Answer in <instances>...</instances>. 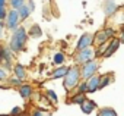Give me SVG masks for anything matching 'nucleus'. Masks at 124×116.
Masks as SVG:
<instances>
[{
    "label": "nucleus",
    "instance_id": "f03ea898",
    "mask_svg": "<svg viewBox=\"0 0 124 116\" xmlns=\"http://www.w3.org/2000/svg\"><path fill=\"white\" fill-rule=\"evenodd\" d=\"M80 68L79 66H72L67 72V75L64 77V81H63V85L66 88V91H72L73 88H76L79 84H80Z\"/></svg>",
    "mask_w": 124,
    "mask_h": 116
},
{
    "label": "nucleus",
    "instance_id": "f8f14e48",
    "mask_svg": "<svg viewBox=\"0 0 124 116\" xmlns=\"http://www.w3.org/2000/svg\"><path fill=\"white\" fill-rule=\"evenodd\" d=\"M95 107H96V103L92 101V100H86L83 104H80V109H82V112H83L85 115H91V113L95 110Z\"/></svg>",
    "mask_w": 124,
    "mask_h": 116
},
{
    "label": "nucleus",
    "instance_id": "423d86ee",
    "mask_svg": "<svg viewBox=\"0 0 124 116\" xmlns=\"http://www.w3.org/2000/svg\"><path fill=\"white\" fill-rule=\"evenodd\" d=\"M95 57V51L92 48H86V50H82V51H78L76 57H75V60L79 63V65H85L91 60H95L93 59Z\"/></svg>",
    "mask_w": 124,
    "mask_h": 116
},
{
    "label": "nucleus",
    "instance_id": "9b49d317",
    "mask_svg": "<svg viewBox=\"0 0 124 116\" xmlns=\"http://www.w3.org/2000/svg\"><path fill=\"white\" fill-rule=\"evenodd\" d=\"M104 10H105V15L107 16H112L118 10L117 3L114 2V0H105V2H104Z\"/></svg>",
    "mask_w": 124,
    "mask_h": 116
},
{
    "label": "nucleus",
    "instance_id": "4468645a",
    "mask_svg": "<svg viewBox=\"0 0 124 116\" xmlns=\"http://www.w3.org/2000/svg\"><path fill=\"white\" fill-rule=\"evenodd\" d=\"M19 94H21L22 98H29V97L32 96V87H31V85H21Z\"/></svg>",
    "mask_w": 124,
    "mask_h": 116
},
{
    "label": "nucleus",
    "instance_id": "72a5a7b5",
    "mask_svg": "<svg viewBox=\"0 0 124 116\" xmlns=\"http://www.w3.org/2000/svg\"><path fill=\"white\" fill-rule=\"evenodd\" d=\"M0 116H8V115H0ZM9 116H10V115H9Z\"/></svg>",
    "mask_w": 124,
    "mask_h": 116
},
{
    "label": "nucleus",
    "instance_id": "39448f33",
    "mask_svg": "<svg viewBox=\"0 0 124 116\" xmlns=\"http://www.w3.org/2000/svg\"><path fill=\"white\" fill-rule=\"evenodd\" d=\"M112 38H114V29L112 28H105V29H101L95 34V43L98 46L104 44V43H108Z\"/></svg>",
    "mask_w": 124,
    "mask_h": 116
},
{
    "label": "nucleus",
    "instance_id": "0eeeda50",
    "mask_svg": "<svg viewBox=\"0 0 124 116\" xmlns=\"http://www.w3.org/2000/svg\"><path fill=\"white\" fill-rule=\"evenodd\" d=\"M93 43H95V35H92V34H83L79 38V41L76 44V48H78V51H82V50L91 48V46H93Z\"/></svg>",
    "mask_w": 124,
    "mask_h": 116
},
{
    "label": "nucleus",
    "instance_id": "dca6fc26",
    "mask_svg": "<svg viewBox=\"0 0 124 116\" xmlns=\"http://www.w3.org/2000/svg\"><path fill=\"white\" fill-rule=\"evenodd\" d=\"M98 116H118V115H117V112H115L114 109H111V107H102V109H99Z\"/></svg>",
    "mask_w": 124,
    "mask_h": 116
},
{
    "label": "nucleus",
    "instance_id": "f257e3e1",
    "mask_svg": "<svg viewBox=\"0 0 124 116\" xmlns=\"http://www.w3.org/2000/svg\"><path fill=\"white\" fill-rule=\"evenodd\" d=\"M26 38H28V34L25 31L23 27H19L18 29L13 31L12 34V38H10V43H9V48L12 51H19L23 48L25 43H26Z\"/></svg>",
    "mask_w": 124,
    "mask_h": 116
},
{
    "label": "nucleus",
    "instance_id": "bb28decb",
    "mask_svg": "<svg viewBox=\"0 0 124 116\" xmlns=\"http://www.w3.org/2000/svg\"><path fill=\"white\" fill-rule=\"evenodd\" d=\"M8 78V74H6V71L3 69V68H0V81L2 79H6Z\"/></svg>",
    "mask_w": 124,
    "mask_h": 116
},
{
    "label": "nucleus",
    "instance_id": "473e14b6",
    "mask_svg": "<svg viewBox=\"0 0 124 116\" xmlns=\"http://www.w3.org/2000/svg\"><path fill=\"white\" fill-rule=\"evenodd\" d=\"M29 8H31V10H34V3H32V0H29Z\"/></svg>",
    "mask_w": 124,
    "mask_h": 116
},
{
    "label": "nucleus",
    "instance_id": "a211bd4d",
    "mask_svg": "<svg viewBox=\"0 0 124 116\" xmlns=\"http://www.w3.org/2000/svg\"><path fill=\"white\" fill-rule=\"evenodd\" d=\"M18 12H19V16H21V19L23 21V19H26V18L31 15V12H32V10H31V8H29V6L23 5V6H22V8H21Z\"/></svg>",
    "mask_w": 124,
    "mask_h": 116
},
{
    "label": "nucleus",
    "instance_id": "cd10ccee",
    "mask_svg": "<svg viewBox=\"0 0 124 116\" xmlns=\"http://www.w3.org/2000/svg\"><path fill=\"white\" fill-rule=\"evenodd\" d=\"M18 113H21V107H13V110H12L10 116H15V115H18Z\"/></svg>",
    "mask_w": 124,
    "mask_h": 116
},
{
    "label": "nucleus",
    "instance_id": "393cba45",
    "mask_svg": "<svg viewBox=\"0 0 124 116\" xmlns=\"http://www.w3.org/2000/svg\"><path fill=\"white\" fill-rule=\"evenodd\" d=\"M8 10H6V8H0V21H3V19H6L8 18Z\"/></svg>",
    "mask_w": 124,
    "mask_h": 116
},
{
    "label": "nucleus",
    "instance_id": "c85d7f7f",
    "mask_svg": "<svg viewBox=\"0 0 124 116\" xmlns=\"http://www.w3.org/2000/svg\"><path fill=\"white\" fill-rule=\"evenodd\" d=\"M6 24H3V21H0V38L3 37V28H5Z\"/></svg>",
    "mask_w": 124,
    "mask_h": 116
},
{
    "label": "nucleus",
    "instance_id": "20e7f679",
    "mask_svg": "<svg viewBox=\"0 0 124 116\" xmlns=\"http://www.w3.org/2000/svg\"><path fill=\"white\" fill-rule=\"evenodd\" d=\"M19 21H21V16H19V12L16 9H12L9 10L8 13V18H6V27L8 29H18L19 28Z\"/></svg>",
    "mask_w": 124,
    "mask_h": 116
},
{
    "label": "nucleus",
    "instance_id": "5701e85b",
    "mask_svg": "<svg viewBox=\"0 0 124 116\" xmlns=\"http://www.w3.org/2000/svg\"><path fill=\"white\" fill-rule=\"evenodd\" d=\"M78 93H82V94L88 93V81H80V84L78 85Z\"/></svg>",
    "mask_w": 124,
    "mask_h": 116
},
{
    "label": "nucleus",
    "instance_id": "1a4fd4ad",
    "mask_svg": "<svg viewBox=\"0 0 124 116\" xmlns=\"http://www.w3.org/2000/svg\"><path fill=\"white\" fill-rule=\"evenodd\" d=\"M101 88V77L93 75L92 78L88 79V93H95Z\"/></svg>",
    "mask_w": 124,
    "mask_h": 116
},
{
    "label": "nucleus",
    "instance_id": "4be33fe9",
    "mask_svg": "<svg viewBox=\"0 0 124 116\" xmlns=\"http://www.w3.org/2000/svg\"><path fill=\"white\" fill-rule=\"evenodd\" d=\"M111 81H112V77H111V75H102V77H101V88L107 87ZM101 88H99V90H101Z\"/></svg>",
    "mask_w": 124,
    "mask_h": 116
},
{
    "label": "nucleus",
    "instance_id": "a878e982",
    "mask_svg": "<svg viewBox=\"0 0 124 116\" xmlns=\"http://www.w3.org/2000/svg\"><path fill=\"white\" fill-rule=\"evenodd\" d=\"M9 82H10L12 85H21V84H22V79H19V78H16V77H15V78H12Z\"/></svg>",
    "mask_w": 124,
    "mask_h": 116
},
{
    "label": "nucleus",
    "instance_id": "9d476101",
    "mask_svg": "<svg viewBox=\"0 0 124 116\" xmlns=\"http://www.w3.org/2000/svg\"><path fill=\"white\" fill-rule=\"evenodd\" d=\"M120 44H121V41H120V38H112L111 41H109V44H108V48H107V53L104 54V57L107 59V57H111L117 50H118V47H120Z\"/></svg>",
    "mask_w": 124,
    "mask_h": 116
},
{
    "label": "nucleus",
    "instance_id": "f3484780",
    "mask_svg": "<svg viewBox=\"0 0 124 116\" xmlns=\"http://www.w3.org/2000/svg\"><path fill=\"white\" fill-rule=\"evenodd\" d=\"M13 72H15L16 78H19V79H25V77H26V74H25V69H23V66H22V65H15V68H13Z\"/></svg>",
    "mask_w": 124,
    "mask_h": 116
},
{
    "label": "nucleus",
    "instance_id": "c756f323",
    "mask_svg": "<svg viewBox=\"0 0 124 116\" xmlns=\"http://www.w3.org/2000/svg\"><path fill=\"white\" fill-rule=\"evenodd\" d=\"M120 41L124 43V27H123V29H121V32H120Z\"/></svg>",
    "mask_w": 124,
    "mask_h": 116
},
{
    "label": "nucleus",
    "instance_id": "aec40b11",
    "mask_svg": "<svg viewBox=\"0 0 124 116\" xmlns=\"http://www.w3.org/2000/svg\"><path fill=\"white\" fill-rule=\"evenodd\" d=\"M42 34V31H41V28L38 27V25H32L31 27V29H29V32H28V35H31V37H39Z\"/></svg>",
    "mask_w": 124,
    "mask_h": 116
},
{
    "label": "nucleus",
    "instance_id": "2eb2a0df",
    "mask_svg": "<svg viewBox=\"0 0 124 116\" xmlns=\"http://www.w3.org/2000/svg\"><path fill=\"white\" fill-rule=\"evenodd\" d=\"M86 100H88V98H86V96H85V94H82V93H76V94L72 97L70 103H73V104H83Z\"/></svg>",
    "mask_w": 124,
    "mask_h": 116
},
{
    "label": "nucleus",
    "instance_id": "ddd939ff",
    "mask_svg": "<svg viewBox=\"0 0 124 116\" xmlns=\"http://www.w3.org/2000/svg\"><path fill=\"white\" fill-rule=\"evenodd\" d=\"M69 69H70V68H66V66H58V68H57V69H54V72L51 74V78H54V79H57V78H64V77L67 75Z\"/></svg>",
    "mask_w": 124,
    "mask_h": 116
},
{
    "label": "nucleus",
    "instance_id": "412c9836",
    "mask_svg": "<svg viewBox=\"0 0 124 116\" xmlns=\"http://www.w3.org/2000/svg\"><path fill=\"white\" fill-rule=\"evenodd\" d=\"M9 2H10V6L13 9H16V10H19L25 5V0H9Z\"/></svg>",
    "mask_w": 124,
    "mask_h": 116
},
{
    "label": "nucleus",
    "instance_id": "b1692460",
    "mask_svg": "<svg viewBox=\"0 0 124 116\" xmlns=\"http://www.w3.org/2000/svg\"><path fill=\"white\" fill-rule=\"evenodd\" d=\"M47 96L50 97V100H51L53 103H57V100H58V98H57V94H55L53 90H48V91H47Z\"/></svg>",
    "mask_w": 124,
    "mask_h": 116
},
{
    "label": "nucleus",
    "instance_id": "7ed1b4c3",
    "mask_svg": "<svg viewBox=\"0 0 124 116\" xmlns=\"http://www.w3.org/2000/svg\"><path fill=\"white\" fill-rule=\"evenodd\" d=\"M98 68H99V65H98L96 60H91V62L82 65L80 66V75H82L83 81H88L89 78H92L93 75H96Z\"/></svg>",
    "mask_w": 124,
    "mask_h": 116
},
{
    "label": "nucleus",
    "instance_id": "6ab92c4d",
    "mask_svg": "<svg viewBox=\"0 0 124 116\" xmlns=\"http://www.w3.org/2000/svg\"><path fill=\"white\" fill-rule=\"evenodd\" d=\"M64 60H66V57H64L63 53H55L54 57H53V62H54L55 65H60V66L64 63Z\"/></svg>",
    "mask_w": 124,
    "mask_h": 116
},
{
    "label": "nucleus",
    "instance_id": "2f4dec72",
    "mask_svg": "<svg viewBox=\"0 0 124 116\" xmlns=\"http://www.w3.org/2000/svg\"><path fill=\"white\" fill-rule=\"evenodd\" d=\"M32 116H42V113H41V110H35L32 113Z\"/></svg>",
    "mask_w": 124,
    "mask_h": 116
},
{
    "label": "nucleus",
    "instance_id": "6e6552de",
    "mask_svg": "<svg viewBox=\"0 0 124 116\" xmlns=\"http://www.w3.org/2000/svg\"><path fill=\"white\" fill-rule=\"evenodd\" d=\"M10 48L6 46H0V63H3L8 69H10V62H12V54H10Z\"/></svg>",
    "mask_w": 124,
    "mask_h": 116
},
{
    "label": "nucleus",
    "instance_id": "7c9ffc66",
    "mask_svg": "<svg viewBox=\"0 0 124 116\" xmlns=\"http://www.w3.org/2000/svg\"><path fill=\"white\" fill-rule=\"evenodd\" d=\"M6 3L8 0H0V8H6Z\"/></svg>",
    "mask_w": 124,
    "mask_h": 116
}]
</instances>
